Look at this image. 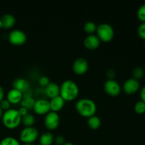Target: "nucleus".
<instances>
[{
	"label": "nucleus",
	"mask_w": 145,
	"mask_h": 145,
	"mask_svg": "<svg viewBox=\"0 0 145 145\" xmlns=\"http://www.w3.org/2000/svg\"><path fill=\"white\" fill-rule=\"evenodd\" d=\"M137 16L142 23H145V4L139 7L137 12Z\"/></svg>",
	"instance_id": "obj_26"
},
{
	"label": "nucleus",
	"mask_w": 145,
	"mask_h": 145,
	"mask_svg": "<svg viewBox=\"0 0 145 145\" xmlns=\"http://www.w3.org/2000/svg\"><path fill=\"white\" fill-rule=\"evenodd\" d=\"M101 124V118L99 116L93 115V116L88 118L87 125L91 129L96 130V129L100 127Z\"/></svg>",
	"instance_id": "obj_19"
},
{
	"label": "nucleus",
	"mask_w": 145,
	"mask_h": 145,
	"mask_svg": "<svg viewBox=\"0 0 145 145\" xmlns=\"http://www.w3.org/2000/svg\"><path fill=\"white\" fill-rule=\"evenodd\" d=\"M34 112L38 115H46L50 111V102L45 99H40L35 101L33 106Z\"/></svg>",
	"instance_id": "obj_9"
},
{
	"label": "nucleus",
	"mask_w": 145,
	"mask_h": 145,
	"mask_svg": "<svg viewBox=\"0 0 145 145\" xmlns=\"http://www.w3.org/2000/svg\"><path fill=\"white\" fill-rule=\"evenodd\" d=\"M59 123H60V118L59 114L56 112L50 111L45 115L44 124L48 130H53L57 129L59 126Z\"/></svg>",
	"instance_id": "obj_7"
},
{
	"label": "nucleus",
	"mask_w": 145,
	"mask_h": 145,
	"mask_svg": "<svg viewBox=\"0 0 145 145\" xmlns=\"http://www.w3.org/2000/svg\"><path fill=\"white\" fill-rule=\"evenodd\" d=\"M62 145H74V144L73 143H72V142H66L64 143V144Z\"/></svg>",
	"instance_id": "obj_35"
},
{
	"label": "nucleus",
	"mask_w": 145,
	"mask_h": 145,
	"mask_svg": "<svg viewBox=\"0 0 145 145\" xmlns=\"http://www.w3.org/2000/svg\"><path fill=\"white\" fill-rule=\"evenodd\" d=\"M75 108L79 115L85 118H89L96 113L97 107L93 100L86 98L78 100L75 104Z\"/></svg>",
	"instance_id": "obj_2"
},
{
	"label": "nucleus",
	"mask_w": 145,
	"mask_h": 145,
	"mask_svg": "<svg viewBox=\"0 0 145 145\" xmlns=\"http://www.w3.org/2000/svg\"><path fill=\"white\" fill-rule=\"evenodd\" d=\"M49 102L51 111L57 113L58 111H59V110L63 108L64 106H65V101L60 96H58L51 99Z\"/></svg>",
	"instance_id": "obj_16"
},
{
	"label": "nucleus",
	"mask_w": 145,
	"mask_h": 145,
	"mask_svg": "<svg viewBox=\"0 0 145 145\" xmlns=\"http://www.w3.org/2000/svg\"><path fill=\"white\" fill-rule=\"evenodd\" d=\"M4 94H5V93H4V89L2 88V86H0V102L2 100H4Z\"/></svg>",
	"instance_id": "obj_33"
},
{
	"label": "nucleus",
	"mask_w": 145,
	"mask_h": 145,
	"mask_svg": "<svg viewBox=\"0 0 145 145\" xmlns=\"http://www.w3.org/2000/svg\"><path fill=\"white\" fill-rule=\"evenodd\" d=\"M1 120L7 128L15 129L19 126L21 123V116L17 109L10 108L4 111Z\"/></svg>",
	"instance_id": "obj_3"
},
{
	"label": "nucleus",
	"mask_w": 145,
	"mask_h": 145,
	"mask_svg": "<svg viewBox=\"0 0 145 145\" xmlns=\"http://www.w3.org/2000/svg\"><path fill=\"white\" fill-rule=\"evenodd\" d=\"M3 114H4V112H3V110L1 108H0V119H1V118H2Z\"/></svg>",
	"instance_id": "obj_34"
},
{
	"label": "nucleus",
	"mask_w": 145,
	"mask_h": 145,
	"mask_svg": "<svg viewBox=\"0 0 145 145\" xmlns=\"http://www.w3.org/2000/svg\"><path fill=\"white\" fill-rule=\"evenodd\" d=\"M34 99H33L31 95H27V96H24L22 101H21V105L22 107L25 108L28 110L30 108H33L34 103H35Z\"/></svg>",
	"instance_id": "obj_20"
},
{
	"label": "nucleus",
	"mask_w": 145,
	"mask_h": 145,
	"mask_svg": "<svg viewBox=\"0 0 145 145\" xmlns=\"http://www.w3.org/2000/svg\"><path fill=\"white\" fill-rule=\"evenodd\" d=\"M7 97V99L11 104H18L22 101L24 93L17 89H12L8 91Z\"/></svg>",
	"instance_id": "obj_13"
},
{
	"label": "nucleus",
	"mask_w": 145,
	"mask_h": 145,
	"mask_svg": "<svg viewBox=\"0 0 145 145\" xmlns=\"http://www.w3.org/2000/svg\"><path fill=\"white\" fill-rule=\"evenodd\" d=\"M135 111L139 115H142L145 113V103L142 101H139L135 105Z\"/></svg>",
	"instance_id": "obj_25"
},
{
	"label": "nucleus",
	"mask_w": 145,
	"mask_h": 145,
	"mask_svg": "<svg viewBox=\"0 0 145 145\" xmlns=\"http://www.w3.org/2000/svg\"><path fill=\"white\" fill-rule=\"evenodd\" d=\"M50 79L46 76H42L39 78L38 79V84L40 85L41 86H46L48 84L50 83Z\"/></svg>",
	"instance_id": "obj_29"
},
{
	"label": "nucleus",
	"mask_w": 145,
	"mask_h": 145,
	"mask_svg": "<svg viewBox=\"0 0 145 145\" xmlns=\"http://www.w3.org/2000/svg\"><path fill=\"white\" fill-rule=\"evenodd\" d=\"M140 98H141V101L145 103V86H143L140 90Z\"/></svg>",
	"instance_id": "obj_32"
},
{
	"label": "nucleus",
	"mask_w": 145,
	"mask_h": 145,
	"mask_svg": "<svg viewBox=\"0 0 145 145\" xmlns=\"http://www.w3.org/2000/svg\"><path fill=\"white\" fill-rule=\"evenodd\" d=\"M1 28H2V23H1V19H0V29H1Z\"/></svg>",
	"instance_id": "obj_36"
},
{
	"label": "nucleus",
	"mask_w": 145,
	"mask_h": 145,
	"mask_svg": "<svg viewBox=\"0 0 145 145\" xmlns=\"http://www.w3.org/2000/svg\"><path fill=\"white\" fill-rule=\"evenodd\" d=\"M55 140V137L53 134L50 132L43 133L39 138V142L40 145H52Z\"/></svg>",
	"instance_id": "obj_18"
},
{
	"label": "nucleus",
	"mask_w": 145,
	"mask_h": 145,
	"mask_svg": "<svg viewBox=\"0 0 145 145\" xmlns=\"http://www.w3.org/2000/svg\"><path fill=\"white\" fill-rule=\"evenodd\" d=\"M0 145H21L19 141L13 137H6L1 140Z\"/></svg>",
	"instance_id": "obj_23"
},
{
	"label": "nucleus",
	"mask_w": 145,
	"mask_h": 145,
	"mask_svg": "<svg viewBox=\"0 0 145 145\" xmlns=\"http://www.w3.org/2000/svg\"><path fill=\"white\" fill-rule=\"evenodd\" d=\"M55 143L57 145H62L64 143H65V139L64 136L61 135H58L55 137V140H54Z\"/></svg>",
	"instance_id": "obj_30"
},
{
	"label": "nucleus",
	"mask_w": 145,
	"mask_h": 145,
	"mask_svg": "<svg viewBox=\"0 0 145 145\" xmlns=\"http://www.w3.org/2000/svg\"><path fill=\"white\" fill-rule=\"evenodd\" d=\"M60 86L59 96L65 101H70L77 98L79 93V89L76 82L70 79L64 81Z\"/></svg>",
	"instance_id": "obj_1"
},
{
	"label": "nucleus",
	"mask_w": 145,
	"mask_h": 145,
	"mask_svg": "<svg viewBox=\"0 0 145 145\" xmlns=\"http://www.w3.org/2000/svg\"><path fill=\"white\" fill-rule=\"evenodd\" d=\"M144 76V70L141 67H137L135 68L133 72V78L139 81Z\"/></svg>",
	"instance_id": "obj_24"
},
{
	"label": "nucleus",
	"mask_w": 145,
	"mask_h": 145,
	"mask_svg": "<svg viewBox=\"0 0 145 145\" xmlns=\"http://www.w3.org/2000/svg\"><path fill=\"white\" fill-rule=\"evenodd\" d=\"M22 145H35L34 144H24Z\"/></svg>",
	"instance_id": "obj_37"
},
{
	"label": "nucleus",
	"mask_w": 145,
	"mask_h": 145,
	"mask_svg": "<svg viewBox=\"0 0 145 145\" xmlns=\"http://www.w3.org/2000/svg\"><path fill=\"white\" fill-rule=\"evenodd\" d=\"M72 69L76 74H84L89 69V62L84 57L77 58L73 62Z\"/></svg>",
	"instance_id": "obj_10"
},
{
	"label": "nucleus",
	"mask_w": 145,
	"mask_h": 145,
	"mask_svg": "<svg viewBox=\"0 0 145 145\" xmlns=\"http://www.w3.org/2000/svg\"><path fill=\"white\" fill-rule=\"evenodd\" d=\"M0 19L2 23V28H5V29L12 28L16 24V18L12 14H4L1 17Z\"/></svg>",
	"instance_id": "obj_17"
},
{
	"label": "nucleus",
	"mask_w": 145,
	"mask_h": 145,
	"mask_svg": "<svg viewBox=\"0 0 145 145\" xmlns=\"http://www.w3.org/2000/svg\"><path fill=\"white\" fill-rule=\"evenodd\" d=\"M137 34L142 39L145 40V23H142L137 28Z\"/></svg>",
	"instance_id": "obj_27"
},
{
	"label": "nucleus",
	"mask_w": 145,
	"mask_h": 145,
	"mask_svg": "<svg viewBox=\"0 0 145 145\" xmlns=\"http://www.w3.org/2000/svg\"><path fill=\"white\" fill-rule=\"evenodd\" d=\"M0 108L2 109L3 111H7L11 108V103L7 99H4L0 102Z\"/></svg>",
	"instance_id": "obj_28"
},
{
	"label": "nucleus",
	"mask_w": 145,
	"mask_h": 145,
	"mask_svg": "<svg viewBox=\"0 0 145 145\" xmlns=\"http://www.w3.org/2000/svg\"><path fill=\"white\" fill-rule=\"evenodd\" d=\"M8 39L12 45H22L26 42L27 35L25 33L21 30L14 29L9 33Z\"/></svg>",
	"instance_id": "obj_6"
},
{
	"label": "nucleus",
	"mask_w": 145,
	"mask_h": 145,
	"mask_svg": "<svg viewBox=\"0 0 145 145\" xmlns=\"http://www.w3.org/2000/svg\"><path fill=\"white\" fill-rule=\"evenodd\" d=\"M101 40L97 35L94 34L88 35L84 40V45L87 49L95 50L100 45Z\"/></svg>",
	"instance_id": "obj_12"
},
{
	"label": "nucleus",
	"mask_w": 145,
	"mask_h": 145,
	"mask_svg": "<svg viewBox=\"0 0 145 145\" xmlns=\"http://www.w3.org/2000/svg\"><path fill=\"white\" fill-rule=\"evenodd\" d=\"M45 93L50 99L59 96L60 86L55 82H50L45 87Z\"/></svg>",
	"instance_id": "obj_14"
},
{
	"label": "nucleus",
	"mask_w": 145,
	"mask_h": 145,
	"mask_svg": "<svg viewBox=\"0 0 145 145\" xmlns=\"http://www.w3.org/2000/svg\"><path fill=\"white\" fill-rule=\"evenodd\" d=\"M39 133L36 127H25L20 133V140L24 144H33L38 139Z\"/></svg>",
	"instance_id": "obj_5"
},
{
	"label": "nucleus",
	"mask_w": 145,
	"mask_h": 145,
	"mask_svg": "<svg viewBox=\"0 0 145 145\" xmlns=\"http://www.w3.org/2000/svg\"><path fill=\"white\" fill-rule=\"evenodd\" d=\"M35 117L31 113H27L25 116L21 117V122L25 127H31L35 123Z\"/></svg>",
	"instance_id": "obj_21"
},
{
	"label": "nucleus",
	"mask_w": 145,
	"mask_h": 145,
	"mask_svg": "<svg viewBox=\"0 0 145 145\" xmlns=\"http://www.w3.org/2000/svg\"><path fill=\"white\" fill-rule=\"evenodd\" d=\"M140 84L139 81L134 78H130L124 82L123 85V89L127 94H134L140 89Z\"/></svg>",
	"instance_id": "obj_11"
},
{
	"label": "nucleus",
	"mask_w": 145,
	"mask_h": 145,
	"mask_svg": "<svg viewBox=\"0 0 145 145\" xmlns=\"http://www.w3.org/2000/svg\"><path fill=\"white\" fill-rule=\"evenodd\" d=\"M96 32L100 40L106 42L111 41L115 34L113 26L108 23H102L98 25Z\"/></svg>",
	"instance_id": "obj_4"
},
{
	"label": "nucleus",
	"mask_w": 145,
	"mask_h": 145,
	"mask_svg": "<svg viewBox=\"0 0 145 145\" xmlns=\"http://www.w3.org/2000/svg\"><path fill=\"white\" fill-rule=\"evenodd\" d=\"M104 91L111 96H116L121 92V86L115 79H108L103 85Z\"/></svg>",
	"instance_id": "obj_8"
},
{
	"label": "nucleus",
	"mask_w": 145,
	"mask_h": 145,
	"mask_svg": "<svg viewBox=\"0 0 145 145\" xmlns=\"http://www.w3.org/2000/svg\"><path fill=\"white\" fill-rule=\"evenodd\" d=\"M96 28H97V25H96V24L93 21H87L84 25V30L89 35L93 34V33L96 32Z\"/></svg>",
	"instance_id": "obj_22"
},
{
	"label": "nucleus",
	"mask_w": 145,
	"mask_h": 145,
	"mask_svg": "<svg viewBox=\"0 0 145 145\" xmlns=\"http://www.w3.org/2000/svg\"><path fill=\"white\" fill-rule=\"evenodd\" d=\"M18 112H19L20 115L21 116V117H22V116H25V115H26L27 113H28V110L27 108H25L22 107V106H21V107L20 108L18 109Z\"/></svg>",
	"instance_id": "obj_31"
},
{
	"label": "nucleus",
	"mask_w": 145,
	"mask_h": 145,
	"mask_svg": "<svg viewBox=\"0 0 145 145\" xmlns=\"http://www.w3.org/2000/svg\"><path fill=\"white\" fill-rule=\"evenodd\" d=\"M30 84L28 81L24 78H16L13 82V89H17L23 93L28 91Z\"/></svg>",
	"instance_id": "obj_15"
}]
</instances>
